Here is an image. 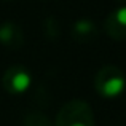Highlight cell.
<instances>
[{
  "label": "cell",
  "mask_w": 126,
  "mask_h": 126,
  "mask_svg": "<svg viewBox=\"0 0 126 126\" xmlns=\"http://www.w3.org/2000/svg\"><path fill=\"white\" fill-rule=\"evenodd\" d=\"M54 126H96L91 105L83 99L65 102L59 109Z\"/></svg>",
  "instance_id": "1"
},
{
  "label": "cell",
  "mask_w": 126,
  "mask_h": 126,
  "mask_svg": "<svg viewBox=\"0 0 126 126\" xmlns=\"http://www.w3.org/2000/svg\"><path fill=\"white\" fill-rule=\"evenodd\" d=\"M126 88V75L117 65H104L94 77V89L102 97L113 99L123 94Z\"/></svg>",
  "instance_id": "2"
},
{
  "label": "cell",
  "mask_w": 126,
  "mask_h": 126,
  "mask_svg": "<svg viewBox=\"0 0 126 126\" xmlns=\"http://www.w3.org/2000/svg\"><path fill=\"white\" fill-rule=\"evenodd\" d=\"M2 85L10 94H22L32 85V75L29 69L22 64H13L5 70L2 77Z\"/></svg>",
  "instance_id": "3"
},
{
  "label": "cell",
  "mask_w": 126,
  "mask_h": 126,
  "mask_svg": "<svg viewBox=\"0 0 126 126\" xmlns=\"http://www.w3.org/2000/svg\"><path fill=\"white\" fill-rule=\"evenodd\" d=\"M104 31L117 42H126V5H121L109 13L104 21Z\"/></svg>",
  "instance_id": "4"
},
{
  "label": "cell",
  "mask_w": 126,
  "mask_h": 126,
  "mask_svg": "<svg viewBox=\"0 0 126 126\" xmlns=\"http://www.w3.org/2000/svg\"><path fill=\"white\" fill-rule=\"evenodd\" d=\"M0 43L6 48H21L24 45V32L16 22L5 21L0 24Z\"/></svg>",
  "instance_id": "5"
},
{
  "label": "cell",
  "mask_w": 126,
  "mask_h": 126,
  "mask_svg": "<svg viewBox=\"0 0 126 126\" xmlns=\"http://www.w3.org/2000/svg\"><path fill=\"white\" fill-rule=\"evenodd\" d=\"M72 38L77 43H88L93 42L97 35V26L89 18H80L72 24L70 29Z\"/></svg>",
  "instance_id": "6"
},
{
  "label": "cell",
  "mask_w": 126,
  "mask_h": 126,
  "mask_svg": "<svg viewBox=\"0 0 126 126\" xmlns=\"http://www.w3.org/2000/svg\"><path fill=\"white\" fill-rule=\"evenodd\" d=\"M22 126H53L49 118L42 112H31L26 115Z\"/></svg>",
  "instance_id": "7"
},
{
  "label": "cell",
  "mask_w": 126,
  "mask_h": 126,
  "mask_svg": "<svg viewBox=\"0 0 126 126\" xmlns=\"http://www.w3.org/2000/svg\"><path fill=\"white\" fill-rule=\"evenodd\" d=\"M118 3H123V5H126V0H117Z\"/></svg>",
  "instance_id": "8"
},
{
  "label": "cell",
  "mask_w": 126,
  "mask_h": 126,
  "mask_svg": "<svg viewBox=\"0 0 126 126\" xmlns=\"http://www.w3.org/2000/svg\"><path fill=\"white\" fill-rule=\"evenodd\" d=\"M6 2H8V0H6ZM10 2H11V0H10Z\"/></svg>",
  "instance_id": "9"
}]
</instances>
